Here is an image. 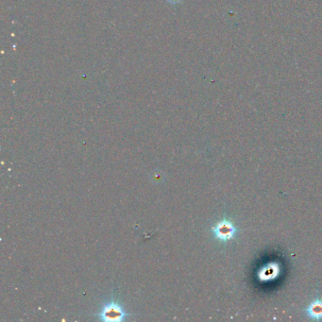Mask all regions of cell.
Segmentation results:
<instances>
[{"instance_id":"1","label":"cell","mask_w":322,"mask_h":322,"mask_svg":"<svg viewBox=\"0 0 322 322\" xmlns=\"http://www.w3.org/2000/svg\"><path fill=\"white\" fill-rule=\"evenodd\" d=\"M132 315L126 311L124 306L114 297L105 302L98 313L94 314V317L105 322H121L129 319Z\"/></svg>"},{"instance_id":"2","label":"cell","mask_w":322,"mask_h":322,"mask_svg":"<svg viewBox=\"0 0 322 322\" xmlns=\"http://www.w3.org/2000/svg\"><path fill=\"white\" fill-rule=\"evenodd\" d=\"M212 232L216 240L226 243L235 237L237 233V228L230 220L224 218L218 221L212 228Z\"/></svg>"},{"instance_id":"3","label":"cell","mask_w":322,"mask_h":322,"mask_svg":"<svg viewBox=\"0 0 322 322\" xmlns=\"http://www.w3.org/2000/svg\"><path fill=\"white\" fill-rule=\"evenodd\" d=\"M305 315L312 321L322 320V299H316L305 309Z\"/></svg>"},{"instance_id":"4","label":"cell","mask_w":322,"mask_h":322,"mask_svg":"<svg viewBox=\"0 0 322 322\" xmlns=\"http://www.w3.org/2000/svg\"><path fill=\"white\" fill-rule=\"evenodd\" d=\"M277 271H278V269H263L262 270V275H261V279H267V280H269V279H274L276 276H277Z\"/></svg>"},{"instance_id":"5","label":"cell","mask_w":322,"mask_h":322,"mask_svg":"<svg viewBox=\"0 0 322 322\" xmlns=\"http://www.w3.org/2000/svg\"><path fill=\"white\" fill-rule=\"evenodd\" d=\"M166 1L172 5H177V4H180L183 0H166Z\"/></svg>"}]
</instances>
